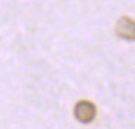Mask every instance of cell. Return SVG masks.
<instances>
[{
  "instance_id": "2",
  "label": "cell",
  "mask_w": 135,
  "mask_h": 129,
  "mask_svg": "<svg viewBox=\"0 0 135 129\" xmlns=\"http://www.w3.org/2000/svg\"><path fill=\"white\" fill-rule=\"evenodd\" d=\"M115 32L119 38L125 41H135V21L128 16H123L118 21Z\"/></svg>"
},
{
  "instance_id": "1",
  "label": "cell",
  "mask_w": 135,
  "mask_h": 129,
  "mask_svg": "<svg viewBox=\"0 0 135 129\" xmlns=\"http://www.w3.org/2000/svg\"><path fill=\"white\" fill-rule=\"evenodd\" d=\"M74 116L81 123H90L96 117V106L89 100H80L74 107Z\"/></svg>"
}]
</instances>
